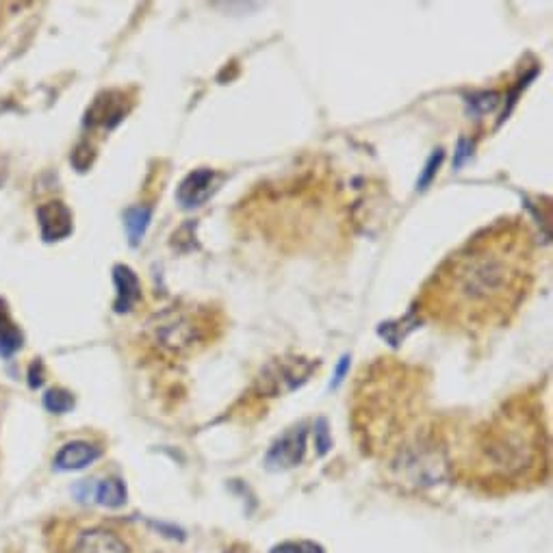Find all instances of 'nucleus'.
<instances>
[{"label": "nucleus", "mask_w": 553, "mask_h": 553, "mask_svg": "<svg viewBox=\"0 0 553 553\" xmlns=\"http://www.w3.org/2000/svg\"><path fill=\"white\" fill-rule=\"evenodd\" d=\"M37 222H40L42 239L48 243L66 239L68 235H72V228H74L72 211L61 200L42 204V207L37 209Z\"/></svg>", "instance_id": "obj_8"}, {"label": "nucleus", "mask_w": 553, "mask_h": 553, "mask_svg": "<svg viewBox=\"0 0 553 553\" xmlns=\"http://www.w3.org/2000/svg\"><path fill=\"white\" fill-rule=\"evenodd\" d=\"M72 553H128V547L118 534L96 527L76 538Z\"/></svg>", "instance_id": "obj_10"}, {"label": "nucleus", "mask_w": 553, "mask_h": 553, "mask_svg": "<svg viewBox=\"0 0 553 553\" xmlns=\"http://www.w3.org/2000/svg\"><path fill=\"white\" fill-rule=\"evenodd\" d=\"M222 185V176L215 170H209V167H200V170L191 172L183 183H180L176 198L183 204L185 209H196L202 207L217 189Z\"/></svg>", "instance_id": "obj_7"}, {"label": "nucleus", "mask_w": 553, "mask_h": 553, "mask_svg": "<svg viewBox=\"0 0 553 553\" xmlns=\"http://www.w3.org/2000/svg\"><path fill=\"white\" fill-rule=\"evenodd\" d=\"M538 239L523 217L469 237L423 282L413 311L445 332L484 337L519 315L538 280Z\"/></svg>", "instance_id": "obj_1"}, {"label": "nucleus", "mask_w": 553, "mask_h": 553, "mask_svg": "<svg viewBox=\"0 0 553 553\" xmlns=\"http://www.w3.org/2000/svg\"><path fill=\"white\" fill-rule=\"evenodd\" d=\"M22 347V332L16 328L14 321L9 319L3 302H0V356H14Z\"/></svg>", "instance_id": "obj_12"}, {"label": "nucleus", "mask_w": 553, "mask_h": 553, "mask_svg": "<svg viewBox=\"0 0 553 553\" xmlns=\"http://www.w3.org/2000/svg\"><path fill=\"white\" fill-rule=\"evenodd\" d=\"M272 553H324V549L311 540H287V543L276 545Z\"/></svg>", "instance_id": "obj_16"}, {"label": "nucleus", "mask_w": 553, "mask_h": 553, "mask_svg": "<svg viewBox=\"0 0 553 553\" xmlns=\"http://www.w3.org/2000/svg\"><path fill=\"white\" fill-rule=\"evenodd\" d=\"M228 319L213 304H174L148 317L141 332L146 350L167 363L191 360L224 339Z\"/></svg>", "instance_id": "obj_3"}, {"label": "nucleus", "mask_w": 553, "mask_h": 553, "mask_svg": "<svg viewBox=\"0 0 553 553\" xmlns=\"http://www.w3.org/2000/svg\"><path fill=\"white\" fill-rule=\"evenodd\" d=\"M113 282L118 289V300H115V313H128L141 298L139 278L128 265L113 267Z\"/></svg>", "instance_id": "obj_11"}, {"label": "nucleus", "mask_w": 553, "mask_h": 553, "mask_svg": "<svg viewBox=\"0 0 553 553\" xmlns=\"http://www.w3.org/2000/svg\"><path fill=\"white\" fill-rule=\"evenodd\" d=\"M319 363L306 358H280L274 360L272 365L263 369L259 378L261 393L265 391L269 397H276L282 393H289L293 389L302 387V384L313 376V371Z\"/></svg>", "instance_id": "obj_4"}, {"label": "nucleus", "mask_w": 553, "mask_h": 553, "mask_svg": "<svg viewBox=\"0 0 553 553\" xmlns=\"http://www.w3.org/2000/svg\"><path fill=\"white\" fill-rule=\"evenodd\" d=\"M100 447L89 441H72L63 445L55 456V467L59 471H81L100 458Z\"/></svg>", "instance_id": "obj_9"}, {"label": "nucleus", "mask_w": 553, "mask_h": 553, "mask_svg": "<svg viewBox=\"0 0 553 553\" xmlns=\"http://www.w3.org/2000/svg\"><path fill=\"white\" fill-rule=\"evenodd\" d=\"M150 215H152L150 207H135V209L126 211V217H124L126 233H128V239H131L133 246H137L141 237H144L148 222H150Z\"/></svg>", "instance_id": "obj_14"}, {"label": "nucleus", "mask_w": 553, "mask_h": 553, "mask_svg": "<svg viewBox=\"0 0 553 553\" xmlns=\"http://www.w3.org/2000/svg\"><path fill=\"white\" fill-rule=\"evenodd\" d=\"M441 159H443V152H439V154H434V157L430 159V163H428V167H426V174H423V178H421V185H426V183H430V178H432V174H434V167H439V163H441Z\"/></svg>", "instance_id": "obj_17"}, {"label": "nucleus", "mask_w": 553, "mask_h": 553, "mask_svg": "<svg viewBox=\"0 0 553 553\" xmlns=\"http://www.w3.org/2000/svg\"><path fill=\"white\" fill-rule=\"evenodd\" d=\"M44 408L48 413H55V415L70 413L74 408V395L66 389H50L44 395Z\"/></svg>", "instance_id": "obj_15"}, {"label": "nucleus", "mask_w": 553, "mask_h": 553, "mask_svg": "<svg viewBox=\"0 0 553 553\" xmlns=\"http://www.w3.org/2000/svg\"><path fill=\"white\" fill-rule=\"evenodd\" d=\"M471 471L486 484H519L547 462V432L530 397H514L480 428Z\"/></svg>", "instance_id": "obj_2"}, {"label": "nucleus", "mask_w": 553, "mask_h": 553, "mask_svg": "<svg viewBox=\"0 0 553 553\" xmlns=\"http://www.w3.org/2000/svg\"><path fill=\"white\" fill-rule=\"evenodd\" d=\"M306 452V430L304 426L291 428L280 439L272 445L267 456H265V465L272 471H287L295 465H300Z\"/></svg>", "instance_id": "obj_5"}, {"label": "nucleus", "mask_w": 553, "mask_h": 553, "mask_svg": "<svg viewBox=\"0 0 553 553\" xmlns=\"http://www.w3.org/2000/svg\"><path fill=\"white\" fill-rule=\"evenodd\" d=\"M96 501L100 506H107V508H120L126 504V486L122 480L118 478H109L105 482H100L96 486V493H94Z\"/></svg>", "instance_id": "obj_13"}, {"label": "nucleus", "mask_w": 553, "mask_h": 553, "mask_svg": "<svg viewBox=\"0 0 553 553\" xmlns=\"http://www.w3.org/2000/svg\"><path fill=\"white\" fill-rule=\"evenodd\" d=\"M131 111V102H128L124 92H118V89H111V92L100 94L94 105L89 107L85 115V126L89 128H113L118 126L124 115Z\"/></svg>", "instance_id": "obj_6"}]
</instances>
